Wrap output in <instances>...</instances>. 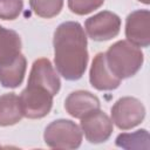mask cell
I'll use <instances>...</instances> for the list:
<instances>
[{"mask_svg": "<svg viewBox=\"0 0 150 150\" xmlns=\"http://www.w3.org/2000/svg\"><path fill=\"white\" fill-rule=\"evenodd\" d=\"M55 66L66 80H79L88 63L87 36L80 23L68 21L61 23L54 33Z\"/></svg>", "mask_w": 150, "mask_h": 150, "instance_id": "obj_1", "label": "cell"}, {"mask_svg": "<svg viewBox=\"0 0 150 150\" xmlns=\"http://www.w3.org/2000/svg\"><path fill=\"white\" fill-rule=\"evenodd\" d=\"M142 50L129 41H118L109 47L105 61L110 71L120 80L134 76L143 64Z\"/></svg>", "mask_w": 150, "mask_h": 150, "instance_id": "obj_2", "label": "cell"}, {"mask_svg": "<svg viewBox=\"0 0 150 150\" xmlns=\"http://www.w3.org/2000/svg\"><path fill=\"white\" fill-rule=\"evenodd\" d=\"M54 96L48 87L39 82L28 81L27 87L19 97L23 116L28 118L45 117L52 109Z\"/></svg>", "mask_w": 150, "mask_h": 150, "instance_id": "obj_3", "label": "cell"}, {"mask_svg": "<svg viewBox=\"0 0 150 150\" xmlns=\"http://www.w3.org/2000/svg\"><path fill=\"white\" fill-rule=\"evenodd\" d=\"M45 142L53 149H76L82 141L80 128L69 120L52 122L45 130Z\"/></svg>", "mask_w": 150, "mask_h": 150, "instance_id": "obj_4", "label": "cell"}, {"mask_svg": "<svg viewBox=\"0 0 150 150\" xmlns=\"http://www.w3.org/2000/svg\"><path fill=\"white\" fill-rule=\"evenodd\" d=\"M145 116V108L135 97H122L111 108L112 122L122 130L138 125Z\"/></svg>", "mask_w": 150, "mask_h": 150, "instance_id": "obj_5", "label": "cell"}, {"mask_svg": "<svg viewBox=\"0 0 150 150\" xmlns=\"http://www.w3.org/2000/svg\"><path fill=\"white\" fill-rule=\"evenodd\" d=\"M121 19L111 12L103 11L86 21V30L95 41H107L120 33Z\"/></svg>", "mask_w": 150, "mask_h": 150, "instance_id": "obj_6", "label": "cell"}, {"mask_svg": "<svg viewBox=\"0 0 150 150\" xmlns=\"http://www.w3.org/2000/svg\"><path fill=\"white\" fill-rule=\"evenodd\" d=\"M81 128L90 143H102L110 137L112 122L107 114L96 109L81 118Z\"/></svg>", "mask_w": 150, "mask_h": 150, "instance_id": "obj_7", "label": "cell"}, {"mask_svg": "<svg viewBox=\"0 0 150 150\" xmlns=\"http://www.w3.org/2000/svg\"><path fill=\"white\" fill-rule=\"evenodd\" d=\"M125 35L129 42L137 47L150 43V13L146 9L135 11L127 18Z\"/></svg>", "mask_w": 150, "mask_h": 150, "instance_id": "obj_8", "label": "cell"}, {"mask_svg": "<svg viewBox=\"0 0 150 150\" xmlns=\"http://www.w3.org/2000/svg\"><path fill=\"white\" fill-rule=\"evenodd\" d=\"M89 80L91 86L98 90H112L116 89L121 83V80L110 71L105 61L104 53H98L94 57Z\"/></svg>", "mask_w": 150, "mask_h": 150, "instance_id": "obj_9", "label": "cell"}, {"mask_svg": "<svg viewBox=\"0 0 150 150\" xmlns=\"http://www.w3.org/2000/svg\"><path fill=\"white\" fill-rule=\"evenodd\" d=\"M64 108L69 115L75 118H82L87 114L100 109V101L98 98L84 90H77L71 93L64 102Z\"/></svg>", "mask_w": 150, "mask_h": 150, "instance_id": "obj_10", "label": "cell"}, {"mask_svg": "<svg viewBox=\"0 0 150 150\" xmlns=\"http://www.w3.org/2000/svg\"><path fill=\"white\" fill-rule=\"evenodd\" d=\"M26 59L20 53L11 60L0 63V83L6 88H16L23 81Z\"/></svg>", "mask_w": 150, "mask_h": 150, "instance_id": "obj_11", "label": "cell"}, {"mask_svg": "<svg viewBox=\"0 0 150 150\" xmlns=\"http://www.w3.org/2000/svg\"><path fill=\"white\" fill-rule=\"evenodd\" d=\"M28 81H34V82L45 84L55 95L59 93L60 86H61L59 75L56 74L55 69L53 68L50 61L45 57H41V59H38L36 61H34Z\"/></svg>", "mask_w": 150, "mask_h": 150, "instance_id": "obj_12", "label": "cell"}, {"mask_svg": "<svg viewBox=\"0 0 150 150\" xmlns=\"http://www.w3.org/2000/svg\"><path fill=\"white\" fill-rule=\"evenodd\" d=\"M23 117L20 98L13 94H5L0 96V125H13Z\"/></svg>", "mask_w": 150, "mask_h": 150, "instance_id": "obj_13", "label": "cell"}, {"mask_svg": "<svg viewBox=\"0 0 150 150\" xmlns=\"http://www.w3.org/2000/svg\"><path fill=\"white\" fill-rule=\"evenodd\" d=\"M21 39L19 34L12 29L0 26V63H4L20 54Z\"/></svg>", "mask_w": 150, "mask_h": 150, "instance_id": "obj_14", "label": "cell"}, {"mask_svg": "<svg viewBox=\"0 0 150 150\" xmlns=\"http://www.w3.org/2000/svg\"><path fill=\"white\" fill-rule=\"evenodd\" d=\"M116 145L123 149H145L150 148L149 134L146 130H137L132 134H121L116 138Z\"/></svg>", "mask_w": 150, "mask_h": 150, "instance_id": "obj_15", "label": "cell"}, {"mask_svg": "<svg viewBox=\"0 0 150 150\" xmlns=\"http://www.w3.org/2000/svg\"><path fill=\"white\" fill-rule=\"evenodd\" d=\"M29 5L36 15L50 19L61 12L63 0H29Z\"/></svg>", "mask_w": 150, "mask_h": 150, "instance_id": "obj_16", "label": "cell"}, {"mask_svg": "<svg viewBox=\"0 0 150 150\" xmlns=\"http://www.w3.org/2000/svg\"><path fill=\"white\" fill-rule=\"evenodd\" d=\"M23 7L22 0H0V19L14 20L16 19Z\"/></svg>", "mask_w": 150, "mask_h": 150, "instance_id": "obj_17", "label": "cell"}, {"mask_svg": "<svg viewBox=\"0 0 150 150\" xmlns=\"http://www.w3.org/2000/svg\"><path fill=\"white\" fill-rule=\"evenodd\" d=\"M104 0H68L69 9L79 15L88 14L103 5Z\"/></svg>", "mask_w": 150, "mask_h": 150, "instance_id": "obj_18", "label": "cell"}, {"mask_svg": "<svg viewBox=\"0 0 150 150\" xmlns=\"http://www.w3.org/2000/svg\"><path fill=\"white\" fill-rule=\"evenodd\" d=\"M138 1H141V2H143V4H149V2H150V0H138Z\"/></svg>", "mask_w": 150, "mask_h": 150, "instance_id": "obj_19", "label": "cell"}]
</instances>
